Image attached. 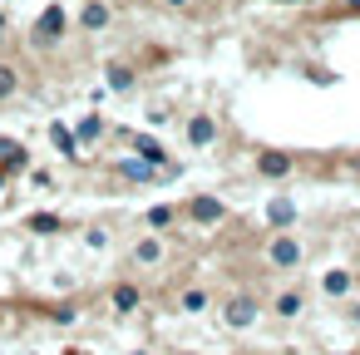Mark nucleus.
<instances>
[{
  "mask_svg": "<svg viewBox=\"0 0 360 355\" xmlns=\"http://www.w3.org/2000/svg\"><path fill=\"white\" fill-rule=\"evenodd\" d=\"M301 257H306V247H301V237H296V232H271V237H266V247H262V262H266L271 271H296V266H301Z\"/></svg>",
  "mask_w": 360,
  "mask_h": 355,
  "instance_id": "nucleus-1",
  "label": "nucleus"
},
{
  "mask_svg": "<svg viewBox=\"0 0 360 355\" xmlns=\"http://www.w3.org/2000/svg\"><path fill=\"white\" fill-rule=\"evenodd\" d=\"M222 321H227L232 330H252V325L262 321V301H257L252 291H242V296H227V301H222Z\"/></svg>",
  "mask_w": 360,
  "mask_h": 355,
  "instance_id": "nucleus-2",
  "label": "nucleus"
},
{
  "mask_svg": "<svg viewBox=\"0 0 360 355\" xmlns=\"http://www.w3.org/2000/svg\"><path fill=\"white\" fill-rule=\"evenodd\" d=\"M163 257H168V242H163L158 232H148V237H139V242L129 247V262H134L139 271H153V266H163Z\"/></svg>",
  "mask_w": 360,
  "mask_h": 355,
  "instance_id": "nucleus-3",
  "label": "nucleus"
},
{
  "mask_svg": "<svg viewBox=\"0 0 360 355\" xmlns=\"http://www.w3.org/2000/svg\"><path fill=\"white\" fill-rule=\"evenodd\" d=\"M188 217L198 227H217V222H227V202L212 193H198V198H188Z\"/></svg>",
  "mask_w": 360,
  "mask_h": 355,
  "instance_id": "nucleus-4",
  "label": "nucleus"
},
{
  "mask_svg": "<svg viewBox=\"0 0 360 355\" xmlns=\"http://www.w3.org/2000/svg\"><path fill=\"white\" fill-rule=\"evenodd\" d=\"M75 20H79V30H84V35H104V30L114 25V11H109V0H84Z\"/></svg>",
  "mask_w": 360,
  "mask_h": 355,
  "instance_id": "nucleus-5",
  "label": "nucleus"
},
{
  "mask_svg": "<svg viewBox=\"0 0 360 355\" xmlns=\"http://www.w3.org/2000/svg\"><path fill=\"white\" fill-rule=\"evenodd\" d=\"M257 173L271 178V183H276V178H291V173H296V158L281 153V148H262V153H257Z\"/></svg>",
  "mask_w": 360,
  "mask_h": 355,
  "instance_id": "nucleus-6",
  "label": "nucleus"
},
{
  "mask_svg": "<svg viewBox=\"0 0 360 355\" xmlns=\"http://www.w3.org/2000/svg\"><path fill=\"white\" fill-rule=\"evenodd\" d=\"M217 143V119L212 114H193L188 119V148H212Z\"/></svg>",
  "mask_w": 360,
  "mask_h": 355,
  "instance_id": "nucleus-7",
  "label": "nucleus"
},
{
  "mask_svg": "<svg viewBox=\"0 0 360 355\" xmlns=\"http://www.w3.org/2000/svg\"><path fill=\"white\" fill-rule=\"evenodd\" d=\"M60 35H65V11L50 6V11L35 20V40H40V45H60Z\"/></svg>",
  "mask_w": 360,
  "mask_h": 355,
  "instance_id": "nucleus-8",
  "label": "nucleus"
},
{
  "mask_svg": "<svg viewBox=\"0 0 360 355\" xmlns=\"http://www.w3.org/2000/svg\"><path fill=\"white\" fill-rule=\"evenodd\" d=\"M355 291V276L345 271V266H330L326 276H321V296H330V301H345Z\"/></svg>",
  "mask_w": 360,
  "mask_h": 355,
  "instance_id": "nucleus-9",
  "label": "nucleus"
},
{
  "mask_svg": "<svg viewBox=\"0 0 360 355\" xmlns=\"http://www.w3.org/2000/svg\"><path fill=\"white\" fill-rule=\"evenodd\" d=\"M109 306H114V311H119V316H134V311H139V306H143V291H139V286H134V281H119V286H114V291H109Z\"/></svg>",
  "mask_w": 360,
  "mask_h": 355,
  "instance_id": "nucleus-10",
  "label": "nucleus"
},
{
  "mask_svg": "<svg viewBox=\"0 0 360 355\" xmlns=\"http://www.w3.org/2000/svg\"><path fill=\"white\" fill-rule=\"evenodd\" d=\"M207 306H212V291L207 286H198V281L183 286V296H178V311L183 316H207Z\"/></svg>",
  "mask_w": 360,
  "mask_h": 355,
  "instance_id": "nucleus-11",
  "label": "nucleus"
},
{
  "mask_svg": "<svg viewBox=\"0 0 360 355\" xmlns=\"http://www.w3.org/2000/svg\"><path fill=\"white\" fill-rule=\"evenodd\" d=\"M306 311V296L296 291V286H286V291H276L271 296V316H281V321H296Z\"/></svg>",
  "mask_w": 360,
  "mask_h": 355,
  "instance_id": "nucleus-12",
  "label": "nucleus"
},
{
  "mask_svg": "<svg viewBox=\"0 0 360 355\" xmlns=\"http://www.w3.org/2000/svg\"><path fill=\"white\" fill-rule=\"evenodd\" d=\"M104 79H109L114 94H134V89H139V70H134V65H109Z\"/></svg>",
  "mask_w": 360,
  "mask_h": 355,
  "instance_id": "nucleus-13",
  "label": "nucleus"
},
{
  "mask_svg": "<svg viewBox=\"0 0 360 355\" xmlns=\"http://www.w3.org/2000/svg\"><path fill=\"white\" fill-rule=\"evenodd\" d=\"M75 138H79V143H99V138H104V119H99V114H84V119L75 124Z\"/></svg>",
  "mask_w": 360,
  "mask_h": 355,
  "instance_id": "nucleus-14",
  "label": "nucleus"
},
{
  "mask_svg": "<svg viewBox=\"0 0 360 355\" xmlns=\"http://www.w3.org/2000/svg\"><path fill=\"white\" fill-rule=\"evenodd\" d=\"M25 163H30V153L20 143H0V168H6V173H20Z\"/></svg>",
  "mask_w": 360,
  "mask_h": 355,
  "instance_id": "nucleus-15",
  "label": "nucleus"
},
{
  "mask_svg": "<svg viewBox=\"0 0 360 355\" xmlns=\"http://www.w3.org/2000/svg\"><path fill=\"white\" fill-rule=\"evenodd\" d=\"M266 217H271V222H276V227L286 232V227L296 222V207H291L286 198H271V202H266Z\"/></svg>",
  "mask_w": 360,
  "mask_h": 355,
  "instance_id": "nucleus-16",
  "label": "nucleus"
},
{
  "mask_svg": "<svg viewBox=\"0 0 360 355\" xmlns=\"http://www.w3.org/2000/svg\"><path fill=\"white\" fill-rule=\"evenodd\" d=\"M20 94V70L15 65H0V104Z\"/></svg>",
  "mask_w": 360,
  "mask_h": 355,
  "instance_id": "nucleus-17",
  "label": "nucleus"
},
{
  "mask_svg": "<svg viewBox=\"0 0 360 355\" xmlns=\"http://www.w3.org/2000/svg\"><path fill=\"white\" fill-rule=\"evenodd\" d=\"M178 222V207H168V202H158V207H148V227L153 232H168Z\"/></svg>",
  "mask_w": 360,
  "mask_h": 355,
  "instance_id": "nucleus-18",
  "label": "nucleus"
},
{
  "mask_svg": "<svg viewBox=\"0 0 360 355\" xmlns=\"http://www.w3.org/2000/svg\"><path fill=\"white\" fill-rule=\"evenodd\" d=\"M30 232H60L65 227V217H55V212H30V222H25Z\"/></svg>",
  "mask_w": 360,
  "mask_h": 355,
  "instance_id": "nucleus-19",
  "label": "nucleus"
},
{
  "mask_svg": "<svg viewBox=\"0 0 360 355\" xmlns=\"http://www.w3.org/2000/svg\"><path fill=\"white\" fill-rule=\"evenodd\" d=\"M134 143H139V153H143V158H148L153 168H163V158H168V153H163V148H158L153 138H134Z\"/></svg>",
  "mask_w": 360,
  "mask_h": 355,
  "instance_id": "nucleus-20",
  "label": "nucleus"
},
{
  "mask_svg": "<svg viewBox=\"0 0 360 355\" xmlns=\"http://www.w3.org/2000/svg\"><path fill=\"white\" fill-rule=\"evenodd\" d=\"M163 11H173V15H183V11H193V0H158Z\"/></svg>",
  "mask_w": 360,
  "mask_h": 355,
  "instance_id": "nucleus-21",
  "label": "nucleus"
},
{
  "mask_svg": "<svg viewBox=\"0 0 360 355\" xmlns=\"http://www.w3.org/2000/svg\"><path fill=\"white\" fill-rule=\"evenodd\" d=\"M345 15H360V0H345V6H340Z\"/></svg>",
  "mask_w": 360,
  "mask_h": 355,
  "instance_id": "nucleus-22",
  "label": "nucleus"
},
{
  "mask_svg": "<svg viewBox=\"0 0 360 355\" xmlns=\"http://www.w3.org/2000/svg\"><path fill=\"white\" fill-rule=\"evenodd\" d=\"M271 6H316V0H271Z\"/></svg>",
  "mask_w": 360,
  "mask_h": 355,
  "instance_id": "nucleus-23",
  "label": "nucleus"
},
{
  "mask_svg": "<svg viewBox=\"0 0 360 355\" xmlns=\"http://www.w3.org/2000/svg\"><path fill=\"white\" fill-rule=\"evenodd\" d=\"M345 173H350V178H360V158H350V163H345Z\"/></svg>",
  "mask_w": 360,
  "mask_h": 355,
  "instance_id": "nucleus-24",
  "label": "nucleus"
},
{
  "mask_svg": "<svg viewBox=\"0 0 360 355\" xmlns=\"http://www.w3.org/2000/svg\"><path fill=\"white\" fill-rule=\"evenodd\" d=\"M0 183H6V168H0Z\"/></svg>",
  "mask_w": 360,
  "mask_h": 355,
  "instance_id": "nucleus-25",
  "label": "nucleus"
},
{
  "mask_svg": "<svg viewBox=\"0 0 360 355\" xmlns=\"http://www.w3.org/2000/svg\"><path fill=\"white\" fill-rule=\"evenodd\" d=\"M178 355H193V350H178Z\"/></svg>",
  "mask_w": 360,
  "mask_h": 355,
  "instance_id": "nucleus-26",
  "label": "nucleus"
}]
</instances>
